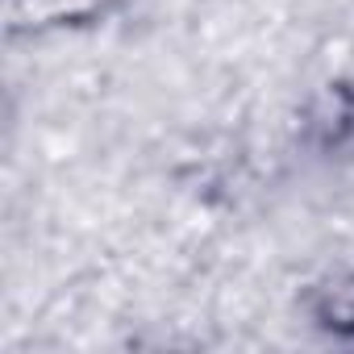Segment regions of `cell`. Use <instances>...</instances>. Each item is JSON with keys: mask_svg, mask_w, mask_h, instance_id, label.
<instances>
[{"mask_svg": "<svg viewBox=\"0 0 354 354\" xmlns=\"http://www.w3.org/2000/svg\"><path fill=\"white\" fill-rule=\"evenodd\" d=\"M317 321L337 329V333H350L354 329V279H337L329 288H321L317 296Z\"/></svg>", "mask_w": 354, "mask_h": 354, "instance_id": "cell-1", "label": "cell"}]
</instances>
